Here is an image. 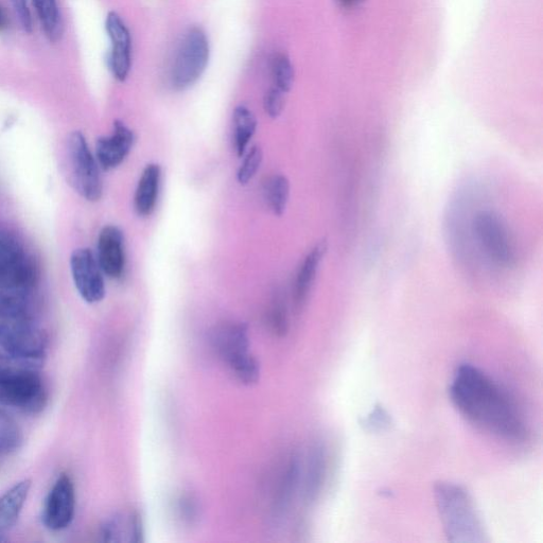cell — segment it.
<instances>
[{
	"label": "cell",
	"mask_w": 543,
	"mask_h": 543,
	"mask_svg": "<svg viewBox=\"0 0 543 543\" xmlns=\"http://www.w3.org/2000/svg\"><path fill=\"white\" fill-rule=\"evenodd\" d=\"M450 398L470 423L489 433L515 442L528 435L514 401L478 367H458L450 385Z\"/></svg>",
	"instance_id": "1"
},
{
	"label": "cell",
	"mask_w": 543,
	"mask_h": 543,
	"mask_svg": "<svg viewBox=\"0 0 543 543\" xmlns=\"http://www.w3.org/2000/svg\"><path fill=\"white\" fill-rule=\"evenodd\" d=\"M47 344L45 332L32 318L0 312V365L38 371Z\"/></svg>",
	"instance_id": "2"
},
{
	"label": "cell",
	"mask_w": 543,
	"mask_h": 543,
	"mask_svg": "<svg viewBox=\"0 0 543 543\" xmlns=\"http://www.w3.org/2000/svg\"><path fill=\"white\" fill-rule=\"evenodd\" d=\"M437 511L448 540L459 543L483 542L484 530L474 501L464 488L441 482L434 490Z\"/></svg>",
	"instance_id": "3"
},
{
	"label": "cell",
	"mask_w": 543,
	"mask_h": 543,
	"mask_svg": "<svg viewBox=\"0 0 543 543\" xmlns=\"http://www.w3.org/2000/svg\"><path fill=\"white\" fill-rule=\"evenodd\" d=\"M38 270L27 254L0 271V312L32 318V302Z\"/></svg>",
	"instance_id": "4"
},
{
	"label": "cell",
	"mask_w": 543,
	"mask_h": 543,
	"mask_svg": "<svg viewBox=\"0 0 543 543\" xmlns=\"http://www.w3.org/2000/svg\"><path fill=\"white\" fill-rule=\"evenodd\" d=\"M46 402L44 383L37 371L0 365V405L38 414Z\"/></svg>",
	"instance_id": "5"
},
{
	"label": "cell",
	"mask_w": 543,
	"mask_h": 543,
	"mask_svg": "<svg viewBox=\"0 0 543 543\" xmlns=\"http://www.w3.org/2000/svg\"><path fill=\"white\" fill-rule=\"evenodd\" d=\"M66 156L70 184L86 201H99L103 194L100 166L81 132L70 134Z\"/></svg>",
	"instance_id": "6"
},
{
	"label": "cell",
	"mask_w": 543,
	"mask_h": 543,
	"mask_svg": "<svg viewBox=\"0 0 543 543\" xmlns=\"http://www.w3.org/2000/svg\"><path fill=\"white\" fill-rule=\"evenodd\" d=\"M209 42L198 27L189 29L180 42L171 66L173 89L185 91L195 85L205 72L209 61Z\"/></svg>",
	"instance_id": "7"
},
{
	"label": "cell",
	"mask_w": 543,
	"mask_h": 543,
	"mask_svg": "<svg viewBox=\"0 0 543 543\" xmlns=\"http://www.w3.org/2000/svg\"><path fill=\"white\" fill-rule=\"evenodd\" d=\"M70 271L82 299L89 304L101 302L105 296L103 272L90 249H78L70 257Z\"/></svg>",
	"instance_id": "8"
},
{
	"label": "cell",
	"mask_w": 543,
	"mask_h": 543,
	"mask_svg": "<svg viewBox=\"0 0 543 543\" xmlns=\"http://www.w3.org/2000/svg\"><path fill=\"white\" fill-rule=\"evenodd\" d=\"M76 512L75 485L68 475H61L47 496L43 522L50 531H62L72 524Z\"/></svg>",
	"instance_id": "9"
},
{
	"label": "cell",
	"mask_w": 543,
	"mask_h": 543,
	"mask_svg": "<svg viewBox=\"0 0 543 543\" xmlns=\"http://www.w3.org/2000/svg\"><path fill=\"white\" fill-rule=\"evenodd\" d=\"M475 234L485 253L499 264H510L513 249L505 225L494 213L482 212L475 220Z\"/></svg>",
	"instance_id": "10"
},
{
	"label": "cell",
	"mask_w": 543,
	"mask_h": 543,
	"mask_svg": "<svg viewBox=\"0 0 543 543\" xmlns=\"http://www.w3.org/2000/svg\"><path fill=\"white\" fill-rule=\"evenodd\" d=\"M110 41L111 52L109 65L114 78L124 82L129 77L132 67V38L131 33L121 16L110 12L105 20Z\"/></svg>",
	"instance_id": "11"
},
{
	"label": "cell",
	"mask_w": 543,
	"mask_h": 543,
	"mask_svg": "<svg viewBox=\"0 0 543 543\" xmlns=\"http://www.w3.org/2000/svg\"><path fill=\"white\" fill-rule=\"evenodd\" d=\"M135 135L122 121H115L111 135L98 138L96 143V160L100 168L110 171L120 166L127 159L133 145Z\"/></svg>",
	"instance_id": "12"
},
{
	"label": "cell",
	"mask_w": 543,
	"mask_h": 543,
	"mask_svg": "<svg viewBox=\"0 0 543 543\" xmlns=\"http://www.w3.org/2000/svg\"><path fill=\"white\" fill-rule=\"evenodd\" d=\"M97 260L102 272L112 279L124 274L126 267L125 238L117 226L108 225L100 232Z\"/></svg>",
	"instance_id": "13"
},
{
	"label": "cell",
	"mask_w": 543,
	"mask_h": 543,
	"mask_svg": "<svg viewBox=\"0 0 543 543\" xmlns=\"http://www.w3.org/2000/svg\"><path fill=\"white\" fill-rule=\"evenodd\" d=\"M213 342L219 354L232 366L249 356L248 329L242 324H226L214 332Z\"/></svg>",
	"instance_id": "14"
},
{
	"label": "cell",
	"mask_w": 543,
	"mask_h": 543,
	"mask_svg": "<svg viewBox=\"0 0 543 543\" xmlns=\"http://www.w3.org/2000/svg\"><path fill=\"white\" fill-rule=\"evenodd\" d=\"M327 250V242L321 241L315 245L304 259L299 273H297L294 286V304L296 308L300 309L306 303Z\"/></svg>",
	"instance_id": "15"
},
{
	"label": "cell",
	"mask_w": 543,
	"mask_h": 543,
	"mask_svg": "<svg viewBox=\"0 0 543 543\" xmlns=\"http://www.w3.org/2000/svg\"><path fill=\"white\" fill-rule=\"evenodd\" d=\"M162 180L160 165L149 164L140 177L134 198L135 210L140 217H149L154 212Z\"/></svg>",
	"instance_id": "16"
},
{
	"label": "cell",
	"mask_w": 543,
	"mask_h": 543,
	"mask_svg": "<svg viewBox=\"0 0 543 543\" xmlns=\"http://www.w3.org/2000/svg\"><path fill=\"white\" fill-rule=\"evenodd\" d=\"M31 481L16 483L0 497V536L10 531L19 520L30 493Z\"/></svg>",
	"instance_id": "17"
},
{
	"label": "cell",
	"mask_w": 543,
	"mask_h": 543,
	"mask_svg": "<svg viewBox=\"0 0 543 543\" xmlns=\"http://www.w3.org/2000/svg\"><path fill=\"white\" fill-rule=\"evenodd\" d=\"M256 129L257 119L253 112L244 105L236 108L234 112V140L238 156L241 157L247 152Z\"/></svg>",
	"instance_id": "18"
},
{
	"label": "cell",
	"mask_w": 543,
	"mask_h": 543,
	"mask_svg": "<svg viewBox=\"0 0 543 543\" xmlns=\"http://www.w3.org/2000/svg\"><path fill=\"white\" fill-rule=\"evenodd\" d=\"M46 37L56 42L62 34V20L57 0H33Z\"/></svg>",
	"instance_id": "19"
},
{
	"label": "cell",
	"mask_w": 543,
	"mask_h": 543,
	"mask_svg": "<svg viewBox=\"0 0 543 543\" xmlns=\"http://www.w3.org/2000/svg\"><path fill=\"white\" fill-rule=\"evenodd\" d=\"M265 200L276 216H283L290 197V182L283 174L270 178L264 189Z\"/></svg>",
	"instance_id": "20"
},
{
	"label": "cell",
	"mask_w": 543,
	"mask_h": 543,
	"mask_svg": "<svg viewBox=\"0 0 543 543\" xmlns=\"http://www.w3.org/2000/svg\"><path fill=\"white\" fill-rule=\"evenodd\" d=\"M139 534V519L133 514L115 517L103 527L107 541H138Z\"/></svg>",
	"instance_id": "21"
},
{
	"label": "cell",
	"mask_w": 543,
	"mask_h": 543,
	"mask_svg": "<svg viewBox=\"0 0 543 543\" xmlns=\"http://www.w3.org/2000/svg\"><path fill=\"white\" fill-rule=\"evenodd\" d=\"M23 441L22 431L14 420L0 411V455H7L19 449Z\"/></svg>",
	"instance_id": "22"
},
{
	"label": "cell",
	"mask_w": 543,
	"mask_h": 543,
	"mask_svg": "<svg viewBox=\"0 0 543 543\" xmlns=\"http://www.w3.org/2000/svg\"><path fill=\"white\" fill-rule=\"evenodd\" d=\"M27 253L19 237L0 229V271L8 268Z\"/></svg>",
	"instance_id": "23"
},
{
	"label": "cell",
	"mask_w": 543,
	"mask_h": 543,
	"mask_svg": "<svg viewBox=\"0 0 543 543\" xmlns=\"http://www.w3.org/2000/svg\"><path fill=\"white\" fill-rule=\"evenodd\" d=\"M274 87L287 94L294 83V69L290 59L286 55L275 57L272 65Z\"/></svg>",
	"instance_id": "24"
},
{
	"label": "cell",
	"mask_w": 543,
	"mask_h": 543,
	"mask_svg": "<svg viewBox=\"0 0 543 543\" xmlns=\"http://www.w3.org/2000/svg\"><path fill=\"white\" fill-rule=\"evenodd\" d=\"M262 163V151L259 147H252L245 155L243 163L239 168L237 178L241 185L250 183L258 172Z\"/></svg>",
	"instance_id": "25"
},
{
	"label": "cell",
	"mask_w": 543,
	"mask_h": 543,
	"mask_svg": "<svg viewBox=\"0 0 543 543\" xmlns=\"http://www.w3.org/2000/svg\"><path fill=\"white\" fill-rule=\"evenodd\" d=\"M285 93L273 87L271 89L264 101V107L266 113L273 119L278 118L282 115L285 108Z\"/></svg>",
	"instance_id": "26"
},
{
	"label": "cell",
	"mask_w": 543,
	"mask_h": 543,
	"mask_svg": "<svg viewBox=\"0 0 543 543\" xmlns=\"http://www.w3.org/2000/svg\"><path fill=\"white\" fill-rule=\"evenodd\" d=\"M14 12L19 19V22L27 33H31L33 29L32 15L28 7L27 0H11Z\"/></svg>",
	"instance_id": "27"
},
{
	"label": "cell",
	"mask_w": 543,
	"mask_h": 543,
	"mask_svg": "<svg viewBox=\"0 0 543 543\" xmlns=\"http://www.w3.org/2000/svg\"><path fill=\"white\" fill-rule=\"evenodd\" d=\"M271 321L275 329L284 331L287 326L286 309L282 303H276L271 311Z\"/></svg>",
	"instance_id": "28"
},
{
	"label": "cell",
	"mask_w": 543,
	"mask_h": 543,
	"mask_svg": "<svg viewBox=\"0 0 543 543\" xmlns=\"http://www.w3.org/2000/svg\"><path fill=\"white\" fill-rule=\"evenodd\" d=\"M389 425V415L381 409H376L366 420V426H369L372 429H383Z\"/></svg>",
	"instance_id": "29"
},
{
	"label": "cell",
	"mask_w": 543,
	"mask_h": 543,
	"mask_svg": "<svg viewBox=\"0 0 543 543\" xmlns=\"http://www.w3.org/2000/svg\"><path fill=\"white\" fill-rule=\"evenodd\" d=\"M9 19L5 9L0 6V32H3L8 28Z\"/></svg>",
	"instance_id": "30"
},
{
	"label": "cell",
	"mask_w": 543,
	"mask_h": 543,
	"mask_svg": "<svg viewBox=\"0 0 543 543\" xmlns=\"http://www.w3.org/2000/svg\"><path fill=\"white\" fill-rule=\"evenodd\" d=\"M343 7L349 8L358 3V0H340Z\"/></svg>",
	"instance_id": "31"
},
{
	"label": "cell",
	"mask_w": 543,
	"mask_h": 543,
	"mask_svg": "<svg viewBox=\"0 0 543 543\" xmlns=\"http://www.w3.org/2000/svg\"><path fill=\"white\" fill-rule=\"evenodd\" d=\"M363 2V0H358V3Z\"/></svg>",
	"instance_id": "32"
}]
</instances>
